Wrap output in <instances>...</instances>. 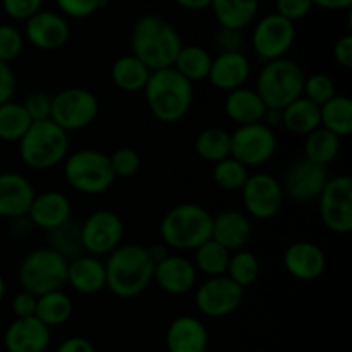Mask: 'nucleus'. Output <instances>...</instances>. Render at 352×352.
I'll return each instance as SVG.
<instances>
[{
	"label": "nucleus",
	"mask_w": 352,
	"mask_h": 352,
	"mask_svg": "<svg viewBox=\"0 0 352 352\" xmlns=\"http://www.w3.org/2000/svg\"><path fill=\"white\" fill-rule=\"evenodd\" d=\"M182 45L174 24L157 14L141 16L131 30V54L151 72L172 67Z\"/></svg>",
	"instance_id": "obj_1"
},
{
	"label": "nucleus",
	"mask_w": 352,
	"mask_h": 352,
	"mask_svg": "<svg viewBox=\"0 0 352 352\" xmlns=\"http://www.w3.org/2000/svg\"><path fill=\"white\" fill-rule=\"evenodd\" d=\"M103 263L107 289L120 299L138 298L153 282L155 263L141 244H120Z\"/></svg>",
	"instance_id": "obj_2"
},
{
	"label": "nucleus",
	"mask_w": 352,
	"mask_h": 352,
	"mask_svg": "<svg viewBox=\"0 0 352 352\" xmlns=\"http://www.w3.org/2000/svg\"><path fill=\"white\" fill-rule=\"evenodd\" d=\"M143 93L151 116L164 124L184 119L195 100L192 82L182 78L174 67L151 72Z\"/></svg>",
	"instance_id": "obj_3"
},
{
	"label": "nucleus",
	"mask_w": 352,
	"mask_h": 352,
	"mask_svg": "<svg viewBox=\"0 0 352 352\" xmlns=\"http://www.w3.org/2000/svg\"><path fill=\"white\" fill-rule=\"evenodd\" d=\"M213 215L198 203H181L160 222L162 243L177 251H195L212 239Z\"/></svg>",
	"instance_id": "obj_4"
},
{
	"label": "nucleus",
	"mask_w": 352,
	"mask_h": 352,
	"mask_svg": "<svg viewBox=\"0 0 352 352\" xmlns=\"http://www.w3.org/2000/svg\"><path fill=\"white\" fill-rule=\"evenodd\" d=\"M19 157L33 170H50L60 165L69 155V133L55 122H33L19 141Z\"/></svg>",
	"instance_id": "obj_5"
},
{
	"label": "nucleus",
	"mask_w": 352,
	"mask_h": 352,
	"mask_svg": "<svg viewBox=\"0 0 352 352\" xmlns=\"http://www.w3.org/2000/svg\"><path fill=\"white\" fill-rule=\"evenodd\" d=\"M306 74L298 62L282 57L265 62L256 78V89L267 109H280L291 105L302 96Z\"/></svg>",
	"instance_id": "obj_6"
},
{
	"label": "nucleus",
	"mask_w": 352,
	"mask_h": 352,
	"mask_svg": "<svg viewBox=\"0 0 352 352\" xmlns=\"http://www.w3.org/2000/svg\"><path fill=\"white\" fill-rule=\"evenodd\" d=\"M64 177L74 191L98 196L116 182L109 155L96 148H81L64 160Z\"/></svg>",
	"instance_id": "obj_7"
},
{
	"label": "nucleus",
	"mask_w": 352,
	"mask_h": 352,
	"mask_svg": "<svg viewBox=\"0 0 352 352\" xmlns=\"http://www.w3.org/2000/svg\"><path fill=\"white\" fill-rule=\"evenodd\" d=\"M67 263L64 256L48 246L30 251L17 268L21 289L34 296L60 291L67 284Z\"/></svg>",
	"instance_id": "obj_8"
},
{
	"label": "nucleus",
	"mask_w": 352,
	"mask_h": 352,
	"mask_svg": "<svg viewBox=\"0 0 352 352\" xmlns=\"http://www.w3.org/2000/svg\"><path fill=\"white\" fill-rule=\"evenodd\" d=\"M100 112V102L86 88H65L52 96L50 120L65 133L91 126Z\"/></svg>",
	"instance_id": "obj_9"
},
{
	"label": "nucleus",
	"mask_w": 352,
	"mask_h": 352,
	"mask_svg": "<svg viewBox=\"0 0 352 352\" xmlns=\"http://www.w3.org/2000/svg\"><path fill=\"white\" fill-rule=\"evenodd\" d=\"M277 146L275 131L263 122L239 126L230 133V157L246 168L261 167L270 162L277 153Z\"/></svg>",
	"instance_id": "obj_10"
},
{
	"label": "nucleus",
	"mask_w": 352,
	"mask_h": 352,
	"mask_svg": "<svg viewBox=\"0 0 352 352\" xmlns=\"http://www.w3.org/2000/svg\"><path fill=\"white\" fill-rule=\"evenodd\" d=\"M323 226L333 234L346 236L352 230V179L349 175L330 177L318 198Z\"/></svg>",
	"instance_id": "obj_11"
},
{
	"label": "nucleus",
	"mask_w": 352,
	"mask_h": 352,
	"mask_svg": "<svg viewBox=\"0 0 352 352\" xmlns=\"http://www.w3.org/2000/svg\"><path fill=\"white\" fill-rule=\"evenodd\" d=\"M296 41V24L277 12L256 21L251 33V47L263 62L285 57Z\"/></svg>",
	"instance_id": "obj_12"
},
{
	"label": "nucleus",
	"mask_w": 352,
	"mask_h": 352,
	"mask_svg": "<svg viewBox=\"0 0 352 352\" xmlns=\"http://www.w3.org/2000/svg\"><path fill=\"white\" fill-rule=\"evenodd\" d=\"M122 219L112 210H96L81 223V243L86 254L109 256L122 244Z\"/></svg>",
	"instance_id": "obj_13"
},
{
	"label": "nucleus",
	"mask_w": 352,
	"mask_h": 352,
	"mask_svg": "<svg viewBox=\"0 0 352 352\" xmlns=\"http://www.w3.org/2000/svg\"><path fill=\"white\" fill-rule=\"evenodd\" d=\"M246 215L256 220H270L278 215L284 205V189L275 175L256 172L248 177L241 189Z\"/></svg>",
	"instance_id": "obj_14"
},
{
	"label": "nucleus",
	"mask_w": 352,
	"mask_h": 352,
	"mask_svg": "<svg viewBox=\"0 0 352 352\" xmlns=\"http://www.w3.org/2000/svg\"><path fill=\"white\" fill-rule=\"evenodd\" d=\"M244 289L227 275L210 277L198 285L195 294V305L201 315L208 318H226L236 313L243 305Z\"/></svg>",
	"instance_id": "obj_15"
},
{
	"label": "nucleus",
	"mask_w": 352,
	"mask_h": 352,
	"mask_svg": "<svg viewBox=\"0 0 352 352\" xmlns=\"http://www.w3.org/2000/svg\"><path fill=\"white\" fill-rule=\"evenodd\" d=\"M330 175L327 167L316 165L306 158L292 162L284 174V181H280L284 196L296 203L318 201L320 195L325 189Z\"/></svg>",
	"instance_id": "obj_16"
},
{
	"label": "nucleus",
	"mask_w": 352,
	"mask_h": 352,
	"mask_svg": "<svg viewBox=\"0 0 352 352\" xmlns=\"http://www.w3.org/2000/svg\"><path fill=\"white\" fill-rule=\"evenodd\" d=\"M23 34L24 40L38 50L54 52L67 43L71 38V26L67 17L57 10L41 9L24 21Z\"/></svg>",
	"instance_id": "obj_17"
},
{
	"label": "nucleus",
	"mask_w": 352,
	"mask_h": 352,
	"mask_svg": "<svg viewBox=\"0 0 352 352\" xmlns=\"http://www.w3.org/2000/svg\"><path fill=\"white\" fill-rule=\"evenodd\" d=\"M284 267L287 274L298 280H316L325 274L327 254L311 241H296L285 250Z\"/></svg>",
	"instance_id": "obj_18"
},
{
	"label": "nucleus",
	"mask_w": 352,
	"mask_h": 352,
	"mask_svg": "<svg viewBox=\"0 0 352 352\" xmlns=\"http://www.w3.org/2000/svg\"><path fill=\"white\" fill-rule=\"evenodd\" d=\"M36 191L19 172H0V219H24Z\"/></svg>",
	"instance_id": "obj_19"
},
{
	"label": "nucleus",
	"mask_w": 352,
	"mask_h": 352,
	"mask_svg": "<svg viewBox=\"0 0 352 352\" xmlns=\"http://www.w3.org/2000/svg\"><path fill=\"white\" fill-rule=\"evenodd\" d=\"M153 280L167 294L184 296L196 287L198 272L191 260L181 254L170 253L165 260L155 265Z\"/></svg>",
	"instance_id": "obj_20"
},
{
	"label": "nucleus",
	"mask_w": 352,
	"mask_h": 352,
	"mask_svg": "<svg viewBox=\"0 0 352 352\" xmlns=\"http://www.w3.org/2000/svg\"><path fill=\"white\" fill-rule=\"evenodd\" d=\"M251 78V62L244 52L219 54L213 57L208 72V81L220 91H234L246 86Z\"/></svg>",
	"instance_id": "obj_21"
},
{
	"label": "nucleus",
	"mask_w": 352,
	"mask_h": 352,
	"mask_svg": "<svg viewBox=\"0 0 352 352\" xmlns=\"http://www.w3.org/2000/svg\"><path fill=\"white\" fill-rule=\"evenodd\" d=\"M50 339V329L38 318H16L3 333V346L7 352H45Z\"/></svg>",
	"instance_id": "obj_22"
},
{
	"label": "nucleus",
	"mask_w": 352,
	"mask_h": 352,
	"mask_svg": "<svg viewBox=\"0 0 352 352\" xmlns=\"http://www.w3.org/2000/svg\"><path fill=\"white\" fill-rule=\"evenodd\" d=\"M26 217L38 229L54 230L72 219L71 199L60 191L40 192L34 196Z\"/></svg>",
	"instance_id": "obj_23"
},
{
	"label": "nucleus",
	"mask_w": 352,
	"mask_h": 352,
	"mask_svg": "<svg viewBox=\"0 0 352 352\" xmlns=\"http://www.w3.org/2000/svg\"><path fill=\"white\" fill-rule=\"evenodd\" d=\"M253 226L246 213L239 210H223L213 217L212 239L226 248L229 253L244 250L251 239Z\"/></svg>",
	"instance_id": "obj_24"
},
{
	"label": "nucleus",
	"mask_w": 352,
	"mask_h": 352,
	"mask_svg": "<svg viewBox=\"0 0 352 352\" xmlns=\"http://www.w3.org/2000/svg\"><path fill=\"white\" fill-rule=\"evenodd\" d=\"M165 346L168 352H205L208 349L206 327L196 316H177L168 325Z\"/></svg>",
	"instance_id": "obj_25"
},
{
	"label": "nucleus",
	"mask_w": 352,
	"mask_h": 352,
	"mask_svg": "<svg viewBox=\"0 0 352 352\" xmlns=\"http://www.w3.org/2000/svg\"><path fill=\"white\" fill-rule=\"evenodd\" d=\"M67 284L79 294H98L107 289L105 263L86 253L74 258L67 263Z\"/></svg>",
	"instance_id": "obj_26"
},
{
	"label": "nucleus",
	"mask_w": 352,
	"mask_h": 352,
	"mask_svg": "<svg viewBox=\"0 0 352 352\" xmlns=\"http://www.w3.org/2000/svg\"><path fill=\"white\" fill-rule=\"evenodd\" d=\"M223 109H226V116L237 127L261 122L267 112V105L260 98V95L248 86L227 93Z\"/></svg>",
	"instance_id": "obj_27"
},
{
	"label": "nucleus",
	"mask_w": 352,
	"mask_h": 352,
	"mask_svg": "<svg viewBox=\"0 0 352 352\" xmlns=\"http://www.w3.org/2000/svg\"><path fill=\"white\" fill-rule=\"evenodd\" d=\"M210 9L219 26L244 31L256 21L260 0H212Z\"/></svg>",
	"instance_id": "obj_28"
},
{
	"label": "nucleus",
	"mask_w": 352,
	"mask_h": 352,
	"mask_svg": "<svg viewBox=\"0 0 352 352\" xmlns=\"http://www.w3.org/2000/svg\"><path fill=\"white\" fill-rule=\"evenodd\" d=\"M150 74V69L133 54L119 57L110 69V79H112L113 86L126 93L143 91Z\"/></svg>",
	"instance_id": "obj_29"
},
{
	"label": "nucleus",
	"mask_w": 352,
	"mask_h": 352,
	"mask_svg": "<svg viewBox=\"0 0 352 352\" xmlns=\"http://www.w3.org/2000/svg\"><path fill=\"white\" fill-rule=\"evenodd\" d=\"M282 116V126L296 136H308L320 127V107L305 96L285 107Z\"/></svg>",
	"instance_id": "obj_30"
},
{
	"label": "nucleus",
	"mask_w": 352,
	"mask_h": 352,
	"mask_svg": "<svg viewBox=\"0 0 352 352\" xmlns=\"http://www.w3.org/2000/svg\"><path fill=\"white\" fill-rule=\"evenodd\" d=\"M320 127L337 138H347L352 133V100L347 95H336L320 107Z\"/></svg>",
	"instance_id": "obj_31"
},
{
	"label": "nucleus",
	"mask_w": 352,
	"mask_h": 352,
	"mask_svg": "<svg viewBox=\"0 0 352 352\" xmlns=\"http://www.w3.org/2000/svg\"><path fill=\"white\" fill-rule=\"evenodd\" d=\"M72 311H74V302L60 289V291L38 296L34 318L40 320L45 327L52 330L54 327H60L67 323L69 318L72 316Z\"/></svg>",
	"instance_id": "obj_32"
},
{
	"label": "nucleus",
	"mask_w": 352,
	"mask_h": 352,
	"mask_svg": "<svg viewBox=\"0 0 352 352\" xmlns=\"http://www.w3.org/2000/svg\"><path fill=\"white\" fill-rule=\"evenodd\" d=\"M213 55L199 45H182L172 67L188 79L189 82L201 81L208 78Z\"/></svg>",
	"instance_id": "obj_33"
},
{
	"label": "nucleus",
	"mask_w": 352,
	"mask_h": 352,
	"mask_svg": "<svg viewBox=\"0 0 352 352\" xmlns=\"http://www.w3.org/2000/svg\"><path fill=\"white\" fill-rule=\"evenodd\" d=\"M305 138V157L302 158L306 160L327 167L339 157L340 138H337L330 131L318 127Z\"/></svg>",
	"instance_id": "obj_34"
},
{
	"label": "nucleus",
	"mask_w": 352,
	"mask_h": 352,
	"mask_svg": "<svg viewBox=\"0 0 352 352\" xmlns=\"http://www.w3.org/2000/svg\"><path fill=\"white\" fill-rule=\"evenodd\" d=\"M33 120L28 116L23 103L10 102L0 105V140L6 143H19L31 127Z\"/></svg>",
	"instance_id": "obj_35"
},
{
	"label": "nucleus",
	"mask_w": 352,
	"mask_h": 352,
	"mask_svg": "<svg viewBox=\"0 0 352 352\" xmlns=\"http://www.w3.org/2000/svg\"><path fill=\"white\" fill-rule=\"evenodd\" d=\"M195 151L201 160L217 164L230 157V133L222 127L203 129L195 140Z\"/></svg>",
	"instance_id": "obj_36"
},
{
	"label": "nucleus",
	"mask_w": 352,
	"mask_h": 352,
	"mask_svg": "<svg viewBox=\"0 0 352 352\" xmlns=\"http://www.w3.org/2000/svg\"><path fill=\"white\" fill-rule=\"evenodd\" d=\"M48 248L57 251L67 261L85 254L81 243V223L71 219L57 229L48 230Z\"/></svg>",
	"instance_id": "obj_37"
},
{
	"label": "nucleus",
	"mask_w": 352,
	"mask_h": 352,
	"mask_svg": "<svg viewBox=\"0 0 352 352\" xmlns=\"http://www.w3.org/2000/svg\"><path fill=\"white\" fill-rule=\"evenodd\" d=\"M230 253L213 239L203 243L198 250H195V265L196 272H201L206 277H220L226 275L229 267Z\"/></svg>",
	"instance_id": "obj_38"
},
{
	"label": "nucleus",
	"mask_w": 352,
	"mask_h": 352,
	"mask_svg": "<svg viewBox=\"0 0 352 352\" xmlns=\"http://www.w3.org/2000/svg\"><path fill=\"white\" fill-rule=\"evenodd\" d=\"M226 275L243 289L253 285L258 280V277H260V261H258L256 254L248 250H239L236 253H230L229 267H227Z\"/></svg>",
	"instance_id": "obj_39"
},
{
	"label": "nucleus",
	"mask_w": 352,
	"mask_h": 352,
	"mask_svg": "<svg viewBox=\"0 0 352 352\" xmlns=\"http://www.w3.org/2000/svg\"><path fill=\"white\" fill-rule=\"evenodd\" d=\"M212 177L213 182H215L222 191H241L243 186L246 184L248 177H250V168H246L243 164H239L236 158L227 157L223 158V160L213 164Z\"/></svg>",
	"instance_id": "obj_40"
},
{
	"label": "nucleus",
	"mask_w": 352,
	"mask_h": 352,
	"mask_svg": "<svg viewBox=\"0 0 352 352\" xmlns=\"http://www.w3.org/2000/svg\"><path fill=\"white\" fill-rule=\"evenodd\" d=\"M337 95L336 82L330 76L316 72V74L306 76L305 86H302V96L313 102L315 105L322 107Z\"/></svg>",
	"instance_id": "obj_41"
},
{
	"label": "nucleus",
	"mask_w": 352,
	"mask_h": 352,
	"mask_svg": "<svg viewBox=\"0 0 352 352\" xmlns=\"http://www.w3.org/2000/svg\"><path fill=\"white\" fill-rule=\"evenodd\" d=\"M24 40L23 31L14 24H0V62L10 64L16 60L24 50Z\"/></svg>",
	"instance_id": "obj_42"
},
{
	"label": "nucleus",
	"mask_w": 352,
	"mask_h": 352,
	"mask_svg": "<svg viewBox=\"0 0 352 352\" xmlns=\"http://www.w3.org/2000/svg\"><path fill=\"white\" fill-rule=\"evenodd\" d=\"M110 165H112L113 175L117 177H133L141 168V157L134 148L122 146L117 148L112 155H109Z\"/></svg>",
	"instance_id": "obj_43"
},
{
	"label": "nucleus",
	"mask_w": 352,
	"mask_h": 352,
	"mask_svg": "<svg viewBox=\"0 0 352 352\" xmlns=\"http://www.w3.org/2000/svg\"><path fill=\"white\" fill-rule=\"evenodd\" d=\"M58 12L72 19H86L107 6V0H55Z\"/></svg>",
	"instance_id": "obj_44"
},
{
	"label": "nucleus",
	"mask_w": 352,
	"mask_h": 352,
	"mask_svg": "<svg viewBox=\"0 0 352 352\" xmlns=\"http://www.w3.org/2000/svg\"><path fill=\"white\" fill-rule=\"evenodd\" d=\"M212 45L219 54H234V52H243L246 45V36L244 31L232 30V28L219 26L212 36Z\"/></svg>",
	"instance_id": "obj_45"
},
{
	"label": "nucleus",
	"mask_w": 352,
	"mask_h": 352,
	"mask_svg": "<svg viewBox=\"0 0 352 352\" xmlns=\"http://www.w3.org/2000/svg\"><path fill=\"white\" fill-rule=\"evenodd\" d=\"M23 107L33 122L48 120L52 113V96L45 91H33L24 98Z\"/></svg>",
	"instance_id": "obj_46"
},
{
	"label": "nucleus",
	"mask_w": 352,
	"mask_h": 352,
	"mask_svg": "<svg viewBox=\"0 0 352 352\" xmlns=\"http://www.w3.org/2000/svg\"><path fill=\"white\" fill-rule=\"evenodd\" d=\"M43 0H2V9L10 19L28 21L31 16L40 12Z\"/></svg>",
	"instance_id": "obj_47"
},
{
	"label": "nucleus",
	"mask_w": 352,
	"mask_h": 352,
	"mask_svg": "<svg viewBox=\"0 0 352 352\" xmlns=\"http://www.w3.org/2000/svg\"><path fill=\"white\" fill-rule=\"evenodd\" d=\"M313 0H275V12L291 23L301 21L311 12Z\"/></svg>",
	"instance_id": "obj_48"
},
{
	"label": "nucleus",
	"mask_w": 352,
	"mask_h": 352,
	"mask_svg": "<svg viewBox=\"0 0 352 352\" xmlns=\"http://www.w3.org/2000/svg\"><path fill=\"white\" fill-rule=\"evenodd\" d=\"M36 301L38 296L21 289L12 299L14 316H16V318H31V316H34V311H36Z\"/></svg>",
	"instance_id": "obj_49"
},
{
	"label": "nucleus",
	"mask_w": 352,
	"mask_h": 352,
	"mask_svg": "<svg viewBox=\"0 0 352 352\" xmlns=\"http://www.w3.org/2000/svg\"><path fill=\"white\" fill-rule=\"evenodd\" d=\"M17 81L10 64L0 62V105L10 102L16 95Z\"/></svg>",
	"instance_id": "obj_50"
},
{
	"label": "nucleus",
	"mask_w": 352,
	"mask_h": 352,
	"mask_svg": "<svg viewBox=\"0 0 352 352\" xmlns=\"http://www.w3.org/2000/svg\"><path fill=\"white\" fill-rule=\"evenodd\" d=\"M333 58L342 69H352V34H344L333 45Z\"/></svg>",
	"instance_id": "obj_51"
},
{
	"label": "nucleus",
	"mask_w": 352,
	"mask_h": 352,
	"mask_svg": "<svg viewBox=\"0 0 352 352\" xmlns=\"http://www.w3.org/2000/svg\"><path fill=\"white\" fill-rule=\"evenodd\" d=\"M55 352H96L95 346L85 337H69Z\"/></svg>",
	"instance_id": "obj_52"
},
{
	"label": "nucleus",
	"mask_w": 352,
	"mask_h": 352,
	"mask_svg": "<svg viewBox=\"0 0 352 352\" xmlns=\"http://www.w3.org/2000/svg\"><path fill=\"white\" fill-rule=\"evenodd\" d=\"M313 6L325 10H349L352 0H313Z\"/></svg>",
	"instance_id": "obj_53"
},
{
	"label": "nucleus",
	"mask_w": 352,
	"mask_h": 352,
	"mask_svg": "<svg viewBox=\"0 0 352 352\" xmlns=\"http://www.w3.org/2000/svg\"><path fill=\"white\" fill-rule=\"evenodd\" d=\"M181 9L191 10V12H198V10L210 9L212 0H174Z\"/></svg>",
	"instance_id": "obj_54"
},
{
	"label": "nucleus",
	"mask_w": 352,
	"mask_h": 352,
	"mask_svg": "<svg viewBox=\"0 0 352 352\" xmlns=\"http://www.w3.org/2000/svg\"><path fill=\"white\" fill-rule=\"evenodd\" d=\"M146 251H148V256H150V260L153 261L155 265L160 263L162 260H165V258L170 254V251H168V248L165 246L164 243H162V244H151L150 248H146Z\"/></svg>",
	"instance_id": "obj_55"
},
{
	"label": "nucleus",
	"mask_w": 352,
	"mask_h": 352,
	"mask_svg": "<svg viewBox=\"0 0 352 352\" xmlns=\"http://www.w3.org/2000/svg\"><path fill=\"white\" fill-rule=\"evenodd\" d=\"M282 119H284V116H282L280 109H267L261 122L267 124V126L272 127V129H275V127L282 126Z\"/></svg>",
	"instance_id": "obj_56"
},
{
	"label": "nucleus",
	"mask_w": 352,
	"mask_h": 352,
	"mask_svg": "<svg viewBox=\"0 0 352 352\" xmlns=\"http://www.w3.org/2000/svg\"><path fill=\"white\" fill-rule=\"evenodd\" d=\"M6 291H7L6 280H3V277L0 275V302H2L3 298H6Z\"/></svg>",
	"instance_id": "obj_57"
},
{
	"label": "nucleus",
	"mask_w": 352,
	"mask_h": 352,
	"mask_svg": "<svg viewBox=\"0 0 352 352\" xmlns=\"http://www.w3.org/2000/svg\"><path fill=\"white\" fill-rule=\"evenodd\" d=\"M205 352H215V351H210V349H206Z\"/></svg>",
	"instance_id": "obj_58"
}]
</instances>
